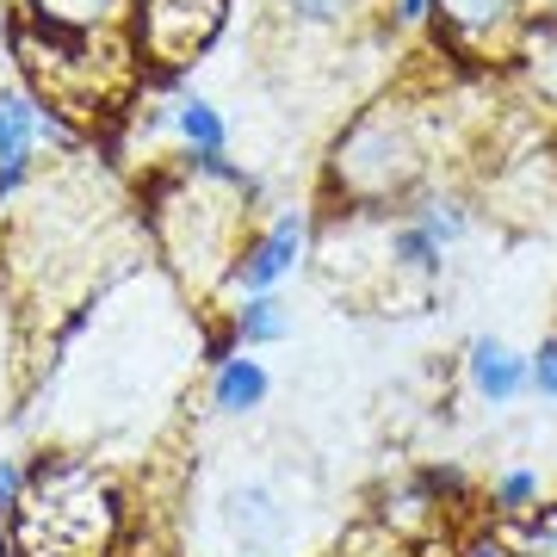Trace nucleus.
<instances>
[{"label": "nucleus", "instance_id": "nucleus-8", "mask_svg": "<svg viewBox=\"0 0 557 557\" xmlns=\"http://www.w3.org/2000/svg\"><path fill=\"white\" fill-rule=\"evenodd\" d=\"M174 124H180V137H186V149L193 156H223V112L205 94H193V100H180V112H174Z\"/></svg>", "mask_w": 557, "mask_h": 557}, {"label": "nucleus", "instance_id": "nucleus-17", "mask_svg": "<svg viewBox=\"0 0 557 557\" xmlns=\"http://www.w3.org/2000/svg\"><path fill=\"white\" fill-rule=\"evenodd\" d=\"M428 20H434V0H397V25L416 32V25H428Z\"/></svg>", "mask_w": 557, "mask_h": 557}, {"label": "nucleus", "instance_id": "nucleus-13", "mask_svg": "<svg viewBox=\"0 0 557 557\" xmlns=\"http://www.w3.org/2000/svg\"><path fill=\"white\" fill-rule=\"evenodd\" d=\"M496 508L502 515H533L539 508V478L527 471V465H515V471L496 478Z\"/></svg>", "mask_w": 557, "mask_h": 557}, {"label": "nucleus", "instance_id": "nucleus-11", "mask_svg": "<svg viewBox=\"0 0 557 557\" xmlns=\"http://www.w3.org/2000/svg\"><path fill=\"white\" fill-rule=\"evenodd\" d=\"M409 223H421V230L440 242V248H453V242L471 230V211H465V199H446V193H440V199H428Z\"/></svg>", "mask_w": 557, "mask_h": 557}, {"label": "nucleus", "instance_id": "nucleus-10", "mask_svg": "<svg viewBox=\"0 0 557 557\" xmlns=\"http://www.w3.org/2000/svg\"><path fill=\"white\" fill-rule=\"evenodd\" d=\"M391 260H397L403 273H421V278H434L440 273V260H446V248H440L421 223H403L397 236H391Z\"/></svg>", "mask_w": 557, "mask_h": 557}, {"label": "nucleus", "instance_id": "nucleus-15", "mask_svg": "<svg viewBox=\"0 0 557 557\" xmlns=\"http://www.w3.org/2000/svg\"><path fill=\"white\" fill-rule=\"evenodd\" d=\"M527 372H533V391H539V397H557V335L545 341L533 359H527Z\"/></svg>", "mask_w": 557, "mask_h": 557}, {"label": "nucleus", "instance_id": "nucleus-7", "mask_svg": "<svg viewBox=\"0 0 557 557\" xmlns=\"http://www.w3.org/2000/svg\"><path fill=\"white\" fill-rule=\"evenodd\" d=\"M267 391H273V379H267L260 359H223L218 384H211V403H218L223 416H248V409L267 403Z\"/></svg>", "mask_w": 557, "mask_h": 557}, {"label": "nucleus", "instance_id": "nucleus-6", "mask_svg": "<svg viewBox=\"0 0 557 557\" xmlns=\"http://www.w3.org/2000/svg\"><path fill=\"white\" fill-rule=\"evenodd\" d=\"M25 7L44 32H62V38H112L131 13V0H25Z\"/></svg>", "mask_w": 557, "mask_h": 557}, {"label": "nucleus", "instance_id": "nucleus-2", "mask_svg": "<svg viewBox=\"0 0 557 557\" xmlns=\"http://www.w3.org/2000/svg\"><path fill=\"white\" fill-rule=\"evenodd\" d=\"M218 520L223 533H230V545H236L242 557H285V545H292V508H285V496L278 490H267V483H230L218 496Z\"/></svg>", "mask_w": 557, "mask_h": 557}, {"label": "nucleus", "instance_id": "nucleus-3", "mask_svg": "<svg viewBox=\"0 0 557 557\" xmlns=\"http://www.w3.org/2000/svg\"><path fill=\"white\" fill-rule=\"evenodd\" d=\"M434 20L453 50L502 57V50H515L520 25H527V0H434Z\"/></svg>", "mask_w": 557, "mask_h": 557}, {"label": "nucleus", "instance_id": "nucleus-4", "mask_svg": "<svg viewBox=\"0 0 557 557\" xmlns=\"http://www.w3.org/2000/svg\"><path fill=\"white\" fill-rule=\"evenodd\" d=\"M304 242H310V223H304V211H285V218H278L260 242H248V255L236 260V285L248 292V298L273 292L278 278H285L292 267H298Z\"/></svg>", "mask_w": 557, "mask_h": 557}, {"label": "nucleus", "instance_id": "nucleus-12", "mask_svg": "<svg viewBox=\"0 0 557 557\" xmlns=\"http://www.w3.org/2000/svg\"><path fill=\"white\" fill-rule=\"evenodd\" d=\"M508 552L515 557H557V502H545V508L527 515V527H520V539Z\"/></svg>", "mask_w": 557, "mask_h": 557}, {"label": "nucleus", "instance_id": "nucleus-5", "mask_svg": "<svg viewBox=\"0 0 557 557\" xmlns=\"http://www.w3.org/2000/svg\"><path fill=\"white\" fill-rule=\"evenodd\" d=\"M471 391H478L483 403H515L527 384H533V372H527V359L508 347L502 335H478L471 341Z\"/></svg>", "mask_w": 557, "mask_h": 557}, {"label": "nucleus", "instance_id": "nucleus-20", "mask_svg": "<svg viewBox=\"0 0 557 557\" xmlns=\"http://www.w3.org/2000/svg\"><path fill=\"white\" fill-rule=\"evenodd\" d=\"M0 557H7V539H0Z\"/></svg>", "mask_w": 557, "mask_h": 557}, {"label": "nucleus", "instance_id": "nucleus-18", "mask_svg": "<svg viewBox=\"0 0 557 557\" xmlns=\"http://www.w3.org/2000/svg\"><path fill=\"white\" fill-rule=\"evenodd\" d=\"M230 347H236V335H211V341H205V359H211V366H223V359H230Z\"/></svg>", "mask_w": 557, "mask_h": 557}, {"label": "nucleus", "instance_id": "nucleus-14", "mask_svg": "<svg viewBox=\"0 0 557 557\" xmlns=\"http://www.w3.org/2000/svg\"><path fill=\"white\" fill-rule=\"evenodd\" d=\"M298 25H347L354 13H366V0H278Z\"/></svg>", "mask_w": 557, "mask_h": 557}, {"label": "nucleus", "instance_id": "nucleus-9", "mask_svg": "<svg viewBox=\"0 0 557 557\" xmlns=\"http://www.w3.org/2000/svg\"><path fill=\"white\" fill-rule=\"evenodd\" d=\"M285 304L273 298V292H260V298H248L236 310V341H248V347H267V341H285Z\"/></svg>", "mask_w": 557, "mask_h": 557}, {"label": "nucleus", "instance_id": "nucleus-1", "mask_svg": "<svg viewBox=\"0 0 557 557\" xmlns=\"http://www.w3.org/2000/svg\"><path fill=\"white\" fill-rule=\"evenodd\" d=\"M428 168V149H421L416 124L403 119L397 106H379V112H366V119L335 143V156H329V174L347 199L359 205H379V199H397L409 193Z\"/></svg>", "mask_w": 557, "mask_h": 557}, {"label": "nucleus", "instance_id": "nucleus-16", "mask_svg": "<svg viewBox=\"0 0 557 557\" xmlns=\"http://www.w3.org/2000/svg\"><path fill=\"white\" fill-rule=\"evenodd\" d=\"M20 502H25V471L13 458H0V515H20Z\"/></svg>", "mask_w": 557, "mask_h": 557}, {"label": "nucleus", "instance_id": "nucleus-19", "mask_svg": "<svg viewBox=\"0 0 557 557\" xmlns=\"http://www.w3.org/2000/svg\"><path fill=\"white\" fill-rule=\"evenodd\" d=\"M465 557H515V552H508L502 539H478V545H471V552H465Z\"/></svg>", "mask_w": 557, "mask_h": 557}]
</instances>
